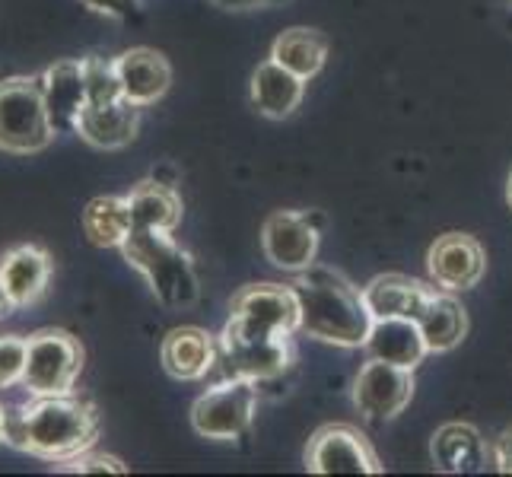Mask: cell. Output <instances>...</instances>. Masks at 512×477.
Returning a JSON list of instances; mask_svg holds the SVG:
<instances>
[{"label":"cell","instance_id":"cell-8","mask_svg":"<svg viewBox=\"0 0 512 477\" xmlns=\"http://www.w3.org/2000/svg\"><path fill=\"white\" fill-rule=\"evenodd\" d=\"M411 395H414L411 369L373 357L360 369L357 385H353V401H357L360 414H366L369 420H385L401 414L408 408Z\"/></svg>","mask_w":512,"mask_h":477},{"label":"cell","instance_id":"cell-21","mask_svg":"<svg viewBox=\"0 0 512 477\" xmlns=\"http://www.w3.org/2000/svg\"><path fill=\"white\" fill-rule=\"evenodd\" d=\"M433 290L408 277H376L363 290V303L376 318H417Z\"/></svg>","mask_w":512,"mask_h":477},{"label":"cell","instance_id":"cell-28","mask_svg":"<svg viewBox=\"0 0 512 477\" xmlns=\"http://www.w3.org/2000/svg\"><path fill=\"white\" fill-rule=\"evenodd\" d=\"M58 471H74V474H93V471H112V474H125L128 468L118 462L115 455H102V452H93L86 449L74 458H67V462L55 465Z\"/></svg>","mask_w":512,"mask_h":477},{"label":"cell","instance_id":"cell-19","mask_svg":"<svg viewBox=\"0 0 512 477\" xmlns=\"http://www.w3.org/2000/svg\"><path fill=\"white\" fill-rule=\"evenodd\" d=\"M306 93V80L296 77L284 64L268 61L252 77V102L264 118H287L299 109Z\"/></svg>","mask_w":512,"mask_h":477},{"label":"cell","instance_id":"cell-13","mask_svg":"<svg viewBox=\"0 0 512 477\" xmlns=\"http://www.w3.org/2000/svg\"><path fill=\"white\" fill-rule=\"evenodd\" d=\"M42 80V93L48 105V118L55 125L58 134L74 131L80 112L86 109V74H83V61H58L45 67Z\"/></svg>","mask_w":512,"mask_h":477},{"label":"cell","instance_id":"cell-9","mask_svg":"<svg viewBox=\"0 0 512 477\" xmlns=\"http://www.w3.org/2000/svg\"><path fill=\"white\" fill-rule=\"evenodd\" d=\"M306 468L315 474H376L379 462L366 436L344 423H334L312 436Z\"/></svg>","mask_w":512,"mask_h":477},{"label":"cell","instance_id":"cell-14","mask_svg":"<svg viewBox=\"0 0 512 477\" xmlns=\"http://www.w3.org/2000/svg\"><path fill=\"white\" fill-rule=\"evenodd\" d=\"M233 315L274 334H290L293 328H299V306H296L293 287L261 284V287L242 290L233 299Z\"/></svg>","mask_w":512,"mask_h":477},{"label":"cell","instance_id":"cell-22","mask_svg":"<svg viewBox=\"0 0 512 477\" xmlns=\"http://www.w3.org/2000/svg\"><path fill=\"white\" fill-rule=\"evenodd\" d=\"M134 229H163V233H175V226L182 220V198L169 185L144 179L137 182L128 194Z\"/></svg>","mask_w":512,"mask_h":477},{"label":"cell","instance_id":"cell-12","mask_svg":"<svg viewBox=\"0 0 512 477\" xmlns=\"http://www.w3.org/2000/svg\"><path fill=\"white\" fill-rule=\"evenodd\" d=\"M112 64H115V74L121 83V96L134 102L137 109H147V105L160 102L172 83L169 61L153 48L121 51L118 58H112Z\"/></svg>","mask_w":512,"mask_h":477},{"label":"cell","instance_id":"cell-26","mask_svg":"<svg viewBox=\"0 0 512 477\" xmlns=\"http://www.w3.org/2000/svg\"><path fill=\"white\" fill-rule=\"evenodd\" d=\"M83 74H86V102H112L121 99V83L115 74V64L105 58H83Z\"/></svg>","mask_w":512,"mask_h":477},{"label":"cell","instance_id":"cell-3","mask_svg":"<svg viewBox=\"0 0 512 477\" xmlns=\"http://www.w3.org/2000/svg\"><path fill=\"white\" fill-rule=\"evenodd\" d=\"M121 255H125L134 271L147 277L150 293L166 309H188L198 303L201 287L191 255L175 245L172 233H163V229H134L128 242L121 245Z\"/></svg>","mask_w":512,"mask_h":477},{"label":"cell","instance_id":"cell-7","mask_svg":"<svg viewBox=\"0 0 512 477\" xmlns=\"http://www.w3.org/2000/svg\"><path fill=\"white\" fill-rule=\"evenodd\" d=\"M255 414V382L229 376V382L214 385L204 392L191 408V427L204 439L217 443H233L245 436Z\"/></svg>","mask_w":512,"mask_h":477},{"label":"cell","instance_id":"cell-1","mask_svg":"<svg viewBox=\"0 0 512 477\" xmlns=\"http://www.w3.org/2000/svg\"><path fill=\"white\" fill-rule=\"evenodd\" d=\"M99 436V411L90 401L70 395L32 398L7 411V446L45 462H67L93 449Z\"/></svg>","mask_w":512,"mask_h":477},{"label":"cell","instance_id":"cell-27","mask_svg":"<svg viewBox=\"0 0 512 477\" xmlns=\"http://www.w3.org/2000/svg\"><path fill=\"white\" fill-rule=\"evenodd\" d=\"M23 366H26V338H20V334H4V338H0V388L20 385Z\"/></svg>","mask_w":512,"mask_h":477},{"label":"cell","instance_id":"cell-33","mask_svg":"<svg viewBox=\"0 0 512 477\" xmlns=\"http://www.w3.org/2000/svg\"><path fill=\"white\" fill-rule=\"evenodd\" d=\"M0 443H7V411L0 408Z\"/></svg>","mask_w":512,"mask_h":477},{"label":"cell","instance_id":"cell-17","mask_svg":"<svg viewBox=\"0 0 512 477\" xmlns=\"http://www.w3.org/2000/svg\"><path fill=\"white\" fill-rule=\"evenodd\" d=\"M363 347L373 360H385L404 369H414L430 353L417 318H376Z\"/></svg>","mask_w":512,"mask_h":477},{"label":"cell","instance_id":"cell-30","mask_svg":"<svg viewBox=\"0 0 512 477\" xmlns=\"http://www.w3.org/2000/svg\"><path fill=\"white\" fill-rule=\"evenodd\" d=\"M493 458H497V468L503 474H512V427L503 430V436L497 439V449H493Z\"/></svg>","mask_w":512,"mask_h":477},{"label":"cell","instance_id":"cell-5","mask_svg":"<svg viewBox=\"0 0 512 477\" xmlns=\"http://www.w3.org/2000/svg\"><path fill=\"white\" fill-rule=\"evenodd\" d=\"M83 373V347L64 328H42L26 338V366L20 388L32 398L70 395Z\"/></svg>","mask_w":512,"mask_h":477},{"label":"cell","instance_id":"cell-20","mask_svg":"<svg viewBox=\"0 0 512 477\" xmlns=\"http://www.w3.org/2000/svg\"><path fill=\"white\" fill-rule=\"evenodd\" d=\"M433 462L439 471L471 474L481 471L487 462V446L471 423H446L433 436Z\"/></svg>","mask_w":512,"mask_h":477},{"label":"cell","instance_id":"cell-15","mask_svg":"<svg viewBox=\"0 0 512 477\" xmlns=\"http://www.w3.org/2000/svg\"><path fill=\"white\" fill-rule=\"evenodd\" d=\"M0 280H4L7 293L13 296L16 309L35 306L48 290L51 280V255L42 245H16L0 261Z\"/></svg>","mask_w":512,"mask_h":477},{"label":"cell","instance_id":"cell-10","mask_svg":"<svg viewBox=\"0 0 512 477\" xmlns=\"http://www.w3.org/2000/svg\"><path fill=\"white\" fill-rule=\"evenodd\" d=\"M264 255L271 264L284 271H306L312 268L315 249H319V229L306 214L296 210H280L264 223Z\"/></svg>","mask_w":512,"mask_h":477},{"label":"cell","instance_id":"cell-31","mask_svg":"<svg viewBox=\"0 0 512 477\" xmlns=\"http://www.w3.org/2000/svg\"><path fill=\"white\" fill-rule=\"evenodd\" d=\"M13 312H16V303H13V296L7 293L4 280H0V322H4V318L13 315Z\"/></svg>","mask_w":512,"mask_h":477},{"label":"cell","instance_id":"cell-4","mask_svg":"<svg viewBox=\"0 0 512 477\" xmlns=\"http://www.w3.org/2000/svg\"><path fill=\"white\" fill-rule=\"evenodd\" d=\"M55 125L39 77H4L0 80V150L13 156H32L55 144Z\"/></svg>","mask_w":512,"mask_h":477},{"label":"cell","instance_id":"cell-34","mask_svg":"<svg viewBox=\"0 0 512 477\" xmlns=\"http://www.w3.org/2000/svg\"><path fill=\"white\" fill-rule=\"evenodd\" d=\"M509 204H512V175H509Z\"/></svg>","mask_w":512,"mask_h":477},{"label":"cell","instance_id":"cell-11","mask_svg":"<svg viewBox=\"0 0 512 477\" xmlns=\"http://www.w3.org/2000/svg\"><path fill=\"white\" fill-rule=\"evenodd\" d=\"M137 128L140 109L121 96L112 102H86V109L74 125V134H80L96 150H121L137 137Z\"/></svg>","mask_w":512,"mask_h":477},{"label":"cell","instance_id":"cell-23","mask_svg":"<svg viewBox=\"0 0 512 477\" xmlns=\"http://www.w3.org/2000/svg\"><path fill=\"white\" fill-rule=\"evenodd\" d=\"M83 233L99 249H121L134 233V217L125 198H93L83 210Z\"/></svg>","mask_w":512,"mask_h":477},{"label":"cell","instance_id":"cell-2","mask_svg":"<svg viewBox=\"0 0 512 477\" xmlns=\"http://www.w3.org/2000/svg\"><path fill=\"white\" fill-rule=\"evenodd\" d=\"M293 293L299 306V328L309 338L341 347L366 344L373 312L366 309L363 293L353 290L347 280L322 268H306L293 280Z\"/></svg>","mask_w":512,"mask_h":477},{"label":"cell","instance_id":"cell-16","mask_svg":"<svg viewBox=\"0 0 512 477\" xmlns=\"http://www.w3.org/2000/svg\"><path fill=\"white\" fill-rule=\"evenodd\" d=\"M430 274L446 290H468L484 274V249L471 236H443L430 249Z\"/></svg>","mask_w":512,"mask_h":477},{"label":"cell","instance_id":"cell-18","mask_svg":"<svg viewBox=\"0 0 512 477\" xmlns=\"http://www.w3.org/2000/svg\"><path fill=\"white\" fill-rule=\"evenodd\" d=\"M160 357L172 379L194 382V379H204L210 369H214L217 344L204 328H175L166 334Z\"/></svg>","mask_w":512,"mask_h":477},{"label":"cell","instance_id":"cell-32","mask_svg":"<svg viewBox=\"0 0 512 477\" xmlns=\"http://www.w3.org/2000/svg\"><path fill=\"white\" fill-rule=\"evenodd\" d=\"M214 4H220V7H255V4H264V0H214Z\"/></svg>","mask_w":512,"mask_h":477},{"label":"cell","instance_id":"cell-24","mask_svg":"<svg viewBox=\"0 0 512 477\" xmlns=\"http://www.w3.org/2000/svg\"><path fill=\"white\" fill-rule=\"evenodd\" d=\"M417 325L423 331L427 347L443 353V350H452L458 341L465 338L468 318H465V309L458 299H452L446 293H430L427 306H423V312L417 315Z\"/></svg>","mask_w":512,"mask_h":477},{"label":"cell","instance_id":"cell-29","mask_svg":"<svg viewBox=\"0 0 512 477\" xmlns=\"http://www.w3.org/2000/svg\"><path fill=\"white\" fill-rule=\"evenodd\" d=\"M86 10L102 13V16H112V20H131L137 13V0H80Z\"/></svg>","mask_w":512,"mask_h":477},{"label":"cell","instance_id":"cell-6","mask_svg":"<svg viewBox=\"0 0 512 477\" xmlns=\"http://www.w3.org/2000/svg\"><path fill=\"white\" fill-rule=\"evenodd\" d=\"M220 353L229 366V376L252 379L255 385L280 376L290 366V334H274L249 325L233 315L223 328Z\"/></svg>","mask_w":512,"mask_h":477},{"label":"cell","instance_id":"cell-25","mask_svg":"<svg viewBox=\"0 0 512 477\" xmlns=\"http://www.w3.org/2000/svg\"><path fill=\"white\" fill-rule=\"evenodd\" d=\"M325 55H328V42L315 29H287L274 42L271 61L284 64L287 70H293L296 77L309 80L322 70Z\"/></svg>","mask_w":512,"mask_h":477}]
</instances>
